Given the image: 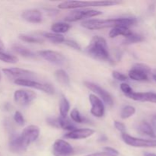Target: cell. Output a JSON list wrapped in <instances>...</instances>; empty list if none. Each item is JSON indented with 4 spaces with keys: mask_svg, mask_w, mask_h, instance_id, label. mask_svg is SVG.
<instances>
[{
    "mask_svg": "<svg viewBox=\"0 0 156 156\" xmlns=\"http://www.w3.org/2000/svg\"><path fill=\"white\" fill-rule=\"evenodd\" d=\"M40 129L38 126L30 125L23 130L20 136H13L9 141V149L14 153L24 152L29 145L39 137Z\"/></svg>",
    "mask_w": 156,
    "mask_h": 156,
    "instance_id": "1",
    "label": "cell"
},
{
    "mask_svg": "<svg viewBox=\"0 0 156 156\" xmlns=\"http://www.w3.org/2000/svg\"><path fill=\"white\" fill-rule=\"evenodd\" d=\"M136 23V19L133 18H113V19H92L85 21L82 23V26L88 30H101L108 27H129Z\"/></svg>",
    "mask_w": 156,
    "mask_h": 156,
    "instance_id": "2",
    "label": "cell"
},
{
    "mask_svg": "<svg viewBox=\"0 0 156 156\" xmlns=\"http://www.w3.org/2000/svg\"><path fill=\"white\" fill-rule=\"evenodd\" d=\"M85 51L94 59L108 62L111 60L107 41L102 37L94 36L85 49Z\"/></svg>",
    "mask_w": 156,
    "mask_h": 156,
    "instance_id": "3",
    "label": "cell"
},
{
    "mask_svg": "<svg viewBox=\"0 0 156 156\" xmlns=\"http://www.w3.org/2000/svg\"><path fill=\"white\" fill-rule=\"evenodd\" d=\"M117 1H66L58 5L60 9H76L88 7H106L120 4Z\"/></svg>",
    "mask_w": 156,
    "mask_h": 156,
    "instance_id": "4",
    "label": "cell"
},
{
    "mask_svg": "<svg viewBox=\"0 0 156 156\" xmlns=\"http://www.w3.org/2000/svg\"><path fill=\"white\" fill-rule=\"evenodd\" d=\"M14 83L18 85H21V86L28 87V88L40 90L48 94H53L55 92L54 88L50 84L41 83V82H37L32 79H17L14 81Z\"/></svg>",
    "mask_w": 156,
    "mask_h": 156,
    "instance_id": "5",
    "label": "cell"
},
{
    "mask_svg": "<svg viewBox=\"0 0 156 156\" xmlns=\"http://www.w3.org/2000/svg\"><path fill=\"white\" fill-rule=\"evenodd\" d=\"M151 69L149 66L143 63H136L129 72V77L134 81L146 82L149 80Z\"/></svg>",
    "mask_w": 156,
    "mask_h": 156,
    "instance_id": "6",
    "label": "cell"
},
{
    "mask_svg": "<svg viewBox=\"0 0 156 156\" xmlns=\"http://www.w3.org/2000/svg\"><path fill=\"white\" fill-rule=\"evenodd\" d=\"M123 142L128 146L136 148H156V140H144L131 136L127 133H122Z\"/></svg>",
    "mask_w": 156,
    "mask_h": 156,
    "instance_id": "7",
    "label": "cell"
},
{
    "mask_svg": "<svg viewBox=\"0 0 156 156\" xmlns=\"http://www.w3.org/2000/svg\"><path fill=\"white\" fill-rule=\"evenodd\" d=\"M2 72L9 79H34L37 78L36 73L30 70L23 69L20 68L3 69Z\"/></svg>",
    "mask_w": 156,
    "mask_h": 156,
    "instance_id": "8",
    "label": "cell"
},
{
    "mask_svg": "<svg viewBox=\"0 0 156 156\" xmlns=\"http://www.w3.org/2000/svg\"><path fill=\"white\" fill-rule=\"evenodd\" d=\"M102 14L101 11L94 10V9H84V10L74 11L66 16L65 21L68 22H75L79 20L90 18L93 17L98 16Z\"/></svg>",
    "mask_w": 156,
    "mask_h": 156,
    "instance_id": "9",
    "label": "cell"
},
{
    "mask_svg": "<svg viewBox=\"0 0 156 156\" xmlns=\"http://www.w3.org/2000/svg\"><path fill=\"white\" fill-rule=\"evenodd\" d=\"M36 93L30 90L20 89L15 91L14 93V100L15 103L20 106H27L30 105L35 98H36Z\"/></svg>",
    "mask_w": 156,
    "mask_h": 156,
    "instance_id": "10",
    "label": "cell"
},
{
    "mask_svg": "<svg viewBox=\"0 0 156 156\" xmlns=\"http://www.w3.org/2000/svg\"><path fill=\"white\" fill-rule=\"evenodd\" d=\"M84 85H85V86L87 87L88 89H90L91 91H92L93 92L98 94L99 97L101 98V100H103V101L105 102L107 105H108V106L110 107H112L113 105H114V99H113L112 95H111L108 91H107L106 90L104 89L103 88L99 86L97 84L90 82H84Z\"/></svg>",
    "mask_w": 156,
    "mask_h": 156,
    "instance_id": "11",
    "label": "cell"
},
{
    "mask_svg": "<svg viewBox=\"0 0 156 156\" xmlns=\"http://www.w3.org/2000/svg\"><path fill=\"white\" fill-rule=\"evenodd\" d=\"M74 149L68 143L62 140H56L53 145V154L54 156H72Z\"/></svg>",
    "mask_w": 156,
    "mask_h": 156,
    "instance_id": "12",
    "label": "cell"
},
{
    "mask_svg": "<svg viewBox=\"0 0 156 156\" xmlns=\"http://www.w3.org/2000/svg\"><path fill=\"white\" fill-rule=\"evenodd\" d=\"M39 55L43 59L55 65L61 66L66 62L65 56L59 52L53 50H42L39 52Z\"/></svg>",
    "mask_w": 156,
    "mask_h": 156,
    "instance_id": "13",
    "label": "cell"
},
{
    "mask_svg": "<svg viewBox=\"0 0 156 156\" xmlns=\"http://www.w3.org/2000/svg\"><path fill=\"white\" fill-rule=\"evenodd\" d=\"M89 101L91 105V114L98 118L103 117L105 115V108L101 99L94 94H91L89 95Z\"/></svg>",
    "mask_w": 156,
    "mask_h": 156,
    "instance_id": "14",
    "label": "cell"
},
{
    "mask_svg": "<svg viewBox=\"0 0 156 156\" xmlns=\"http://www.w3.org/2000/svg\"><path fill=\"white\" fill-rule=\"evenodd\" d=\"M94 133V130L91 129H76L66 134L64 137L70 140H82L88 138Z\"/></svg>",
    "mask_w": 156,
    "mask_h": 156,
    "instance_id": "15",
    "label": "cell"
},
{
    "mask_svg": "<svg viewBox=\"0 0 156 156\" xmlns=\"http://www.w3.org/2000/svg\"><path fill=\"white\" fill-rule=\"evenodd\" d=\"M129 98L142 102H151L156 104V93L155 92H133L127 95Z\"/></svg>",
    "mask_w": 156,
    "mask_h": 156,
    "instance_id": "16",
    "label": "cell"
},
{
    "mask_svg": "<svg viewBox=\"0 0 156 156\" xmlns=\"http://www.w3.org/2000/svg\"><path fill=\"white\" fill-rule=\"evenodd\" d=\"M21 17L24 20L30 23H40L42 21L41 12L37 9H28L23 12Z\"/></svg>",
    "mask_w": 156,
    "mask_h": 156,
    "instance_id": "17",
    "label": "cell"
},
{
    "mask_svg": "<svg viewBox=\"0 0 156 156\" xmlns=\"http://www.w3.org/2000/svg\"><path fill=\"white\" fill-rule=\"evenodd\" d=\"M137 130L139 131V133L143 134V135L148 136L152 137V138H155L156 137V133L155 130H154L153 127L149 123L146 121L141 122L138 125Z\"/></svg>",
    "mask_w": 156,
    "mask_h": 156,
    "instance_id": "18",
    "label": "cell"
},
{
    "mask_svg": "<svg viewBox=\"0 0 156 156\" xmlns=\"http://www.w3.org/2000/svg\"><path fill=\"white\" fill-rule=\"evenodd\" d=\"M14 51L17 53L18 54L21 55V56L25 58H28V59H35L37 58L36 54L31 51V50H28L26 47H23V46L19 45V44H15L12 47Z\"/></svg>",
    "mask_w": 156,
    "mask_h": 156,
    "instance_id": "19",
    "label": "cell"
},
{
    "mask_svg": "<svg viewBox=\"0 0 156 156\" xmlns=\"http://www.w3.org/2000/svg\"><path fill=\"white\" fill-rule=\"evenodd\" d=\"M132 34V31L129 30V27H116L112 28L110 31L109 36L111 38H114L120 35H123L124 37H128Z\"/></svg>",
    "mask_w": 156,
    "mask_h": 156,
    "instance_id": "20",
    "label": "cell"
},
{
    "mask_svg": "<svg viewBox=\"0 0 156 156\" xmlns=\"http://www.w3.org/2000/svg\"><path fill=\"white\" fill-rule=\"evenodd\" d=\"M54 76L58 82L64 85H69L70 83L69 76L63 69H58L55 72Z\"/></svg>",
    "mask_w": 156,
    "mask_h": 156,
    "instance_id": "21",
    "label": "cell"
},
{
    "mask_svg": "<svg viewBox=\"0 0 156 156\" xmlns=\"http://www.w3.org/2000/svg\"><path fill=\"white\" fill-rule=\"evenodd\" d=\"M59 120V128L64 129V130L67 131H71L74 130L76 129V126L69 119H68L67 117H59L58 118Z\"/></svg>",
    "mask_w": 156,
    "mask_h": 156,
    "instance_id": "22",
    "label": "cell"
},
{
    "mask_svg": "<svg viewBox=\"0 0 156 156\" xmlns=\"http://www.w3.org/2000/svg\"><path fill=\"white\" fill-rule=\"evenodd\" d=\"M70 109V105L69 101L67 100L65 96L62 95L61 97L60 101H59V114L61 117H66Z\"/></svg>",
    "mask_w": 156,
    "mask_h": 156,
    "instance_id": "23",
    "label": "cell"
},
{
    "mask_svg": "<svg viewBox=\"0 0 156 156\" xmlns=\"http://www.w3.org/2000/svg\"><path fill=\"white\" fill-rule=\"evenodd\" d=\"M70 29V25L65 22H56L51 26V30L55 34L66 33Z\"/></svg>",
    "mask_w": 156,
    "mask_h": 156,
    "instance_id": "24",
    "label": "cell"
},
{
    "mask_svg": "<svg viewBox=\"0 0 156 156\" xmlns=\"http://www.w3.org/2000/svg\"><path fill=\"white\" fill-rule=\"evenodd\" d=\"M19 39L21 41H24V42L30 43V44H42L44 42V39L39 37L32 36V35L24 34H21L18 36Z\"/></svg>",
    "mask_w": 156,
    "mask_h": 156,
    "instance_id": "25",
    "label": "cell"
},
{
    "mask_svg": "<svg viewBox=\"0 0 156 156\" xmlns=\"http://www.w3.org/2000/svg\"><path fill=\"white\" fill-rule=\"evenodd\" d=\"M143 41V37L138 34L132 33L129 36L126 37L123 41V44L125 45H130V44H136V43H140Z\"/></svg>",
    "mask_w": 156,
    "mask_h": 156,
    "instance_id": "26",
    "label": "cell"
},
{
    "mask_svg": "<svg viewBox=\"0 0 156 156\" xmlns=\"http://www.w3.org/2000/svg\"><path fill=\"white\" fill-rule=\"evenodd\" d=\"M44 37L47 38L48 41H51L53 43H56V44H61L63 43L65 41V38L62 34H59L55 33H45L44 34Z\"/></svg>",
    "mask_w": 156,
    "mask_h": 156,
    "instance_id": "27",
    "label": "cell"
},
{
    "mask_svg": "<svg viewBox=\"0 0 156 156\" xmlns=\"http://www.w3.org/2000/svg\"><path fill=\"white\" fill-rule=\"evenodd\" d=\"M0 60L2 62H7V63H16L18 62V58L14 55L9 54V53H4L3 51H0Z\"/></svg>",
    "mask_w": 156,
    "mask_h": 156,
    "instance_id": "28",
    "label": "cell"
},
{
    "mask_svg": "<svg viewBox=\"0 0 156 156\" xmlns=\"http://www.w3.org/2000/svg\"><path fill=\"white\" fill-rule=\"evenodd\" d=\"M136 113V109L133 106H128L124 107L123 108L121 111V114H120V117H121L122 119L125 120V119H127L129 117H132L134 114Z\"/></svg>",
    "mask_w": 156,
    "mask_h": 156,
    "instance_id": "29",
    "label": "cell"
},
{
    "mask_svg": "<svg viewBox=\"0 0 156 156\" xmlns=\"http://www.w3.org/2000/svg\"><path fill=\"white\" fill-rule=\"evenodd\" d=\"M70 116H71V118L73 121L79 123H84L83 117L81 116L80 113H79V111H78L77 109H73V111H72L71 114H70Z\"/></svg>",
    "mask_w": 156,
    "mask_h": 156,
    "instance_id": "30",
    "label": "cell"
},
{
    "mask_svg": "<svg viewBox=\"0 0 156 156\" xmlns=\"http://www.w3.org/2000/svg\"><path fill=\"white\" fill-rule=\"evenodd\" d=\"M112 76L114 77V79H116V80L120 81V82H126L128 79V77L126 75L123 74V73L117 71H113Z\"/></svg>",
    "mask_w": 156,
    "mask_h": 156,
    "instance_id": "31",
    "label": "cell"
},
{
    "mask_svg": "<svg viewBox=\"0 0 156 156\" xmlns=\"http://www.w3.org/2000/svg\"><path fill=\"white\" fill-rule=\"evenodd\" d=\"M64 44L67 45L68 47H71V48L74 49L76 50H81V47L77 42L74 41H72V40H65L63 42Z\"/></svg>",
    "mask_w": 156,
    "mask_h": 156,
    "instance_id": "32",
    "label": "cell"
},
{
    "mask_svg": "<svg viewBox=\"0 0 156 156\" xmlns=\"http://www.w3.org/2000/svg\"><path fill=\"white\" fill-rule=\"evenodd\" d=\"M14 120L16 122L17 124H18L19 126H23V125L24 124V117H23V115L19 112V111H16V112L15 113Z\"/></svg>",
    "mask_w": 156,
    "mask_h": 156,
    "instance_id": "33",
    "label": "cell"
},
{
    "mask_svg": "<svg viewBox=\"0 0 156 156\" xmlns=\"http://www.w3.org/2000/svg\"><path fill=\"white\" fill-rule=\"evenodd\" d=\"M120 89H121V91H123V93L126 96L129 95L131 93L133 92L132 88L126 83H122L121 85H120Z\"/></svg>",
    "mask_w": 156,
    "mask_h": 156,
    "instance_id": "34",
    "label": "cell"
},
{
    "mask_svg": "<svg viewBox=\"0 0 156 156\" xmlns=\"http://www.w3.org/2000/svg\"><path fill=\"white\" fill-rule=\"evenodd\" d=\"M114 126H115L116 129L118 131H120L122 133H125L126 132V126L123 123L119 121H114Z\"/></svg>",
    "mask_w": 156,
    "mask_h": 156,
    "instance_id": "35",
    "label": "cell"
},
{
    "mask_svg": "<svg viewBox=\"0 0 156 156\" xmlns=\"http://www.w3.org/2000/svg\"><path fill=\"white\" fill-rule=\"evenodd\" d=\"M47 121L51 126H53V127H56V128H59V120H58V118L49 117V118L47 119Z\"/></svg>",
    "mask_w": 156,
    "mask_h": 156,
    "instance_id": "36",
    "label": "cell"
},
{
    "mask_svg": "<svg viewBox=\"0 0 156 156\" xmlns=\"http://www.w3.org/2000/svg\"><path fill=\"white\" fill-rule=\"evenodd\" d=\"M104 150H105V152L111 154V155H117V156L119 155L118 151L116 150L115 149H113V148H111V147H105L104 148Z\"/></svg>",
    "mask_w": 156,
    "mask_h": 156,
    "instance_id": "37",
    "label": "cell"
},
{
    "mask_svg": "<svg viewBox=\"0 0 156 156\" xmlns=\"http://www.w3.org/2000/svg\"><path fill=\"white\" fill-rule=\"evenodd\" d=\"M86 156H117V155H111L109 153H107V152H98V153H94L91 154V155H88Z\"/></svg>",
    "mask_w": 156,
    "mask_h": 156,
    "instance_id": "38",
    "label": "cell"
},
{
    "mask_svg": "<svg viewBox=\"0 0 156 156\" xmlns=\"http://www.w3.org/2000/svg\"><path fill=\"white\" fill-rule=\"evenodd\" d=\"M4 50H5V46L4 44H3L2 41L0 40V51H3Z\"/></svg>",
    "mask_w": 156,
    "mask_h": 156,
    "instance_id": "39",
    "label": "cell"
},
{
    "mask_svg": "<svg viewBox=\"0 0 156 156\" xmlns=\"http://www.w3.org/2000/svg\"><path fill=\"white\" fill-rule=\"evenodd\" d=\"M144 156H156V154L150 153V152H146L144 154Z\"/></svg>",
    "mask_w": 156,
    "mask_h": 156,
    "instance_id": "40",
    "label": "cell"
},
{
    "mask_svg": "<svg viewBox=\"0 0 156 156\" xmlns=\"http://www.w3.org/2000/svg\"><path fill=\"white\" fill-rule=\"evenodd\" d=\"M153 79H154V80H155V82H156V75H154V76H153Z\"/></svg>",
    "mask_w": 156,
    "mask_h": 156,
    "instance_id": "41",
    "label": "cell"
},
{
    "mask_svg": "<svg viewBox=\"0 0 156 156\" xmlns=\"http://www.w3.org/2000/svg\"><path fill=\"white\" fill-rule=\"evenodd\" d=\"M153 119H154V120H155V121H156V115L153 117Z\"/></svg>",
    "mask_w": 156,
    "mask_h": 156,
    "instance_id": "42",
    "label": "cell"
},
{
    "mask_svg": "<svg viewBox=\"0 0 156 156\" xmlns=\"http://www.w3.org/2000/svg\"><path fill=\"white\" fill-rule=\"evenodd\" d=\"M0 79H1V76H0Z\"/></svg>",
    "mask_w": 156,
    "mask_h": 156,
    "instance_id": "43",
    "label": "cell"
},
{
    "mask_svg": "<svg viewBox=\"0 0 156 156\" xmlns=\"http://www.w3.org/2000/svg\"><path fill=\"white\" fill-rule=\"evenodd\" d=\"M155 73H156V69H155ZM155 75H156V74H155Z\"/></svg>",
    "mask_w": 156,
    "mask_h": 156,
    "instance_id": "44",
    "label": "cell"
}]
</instances>
